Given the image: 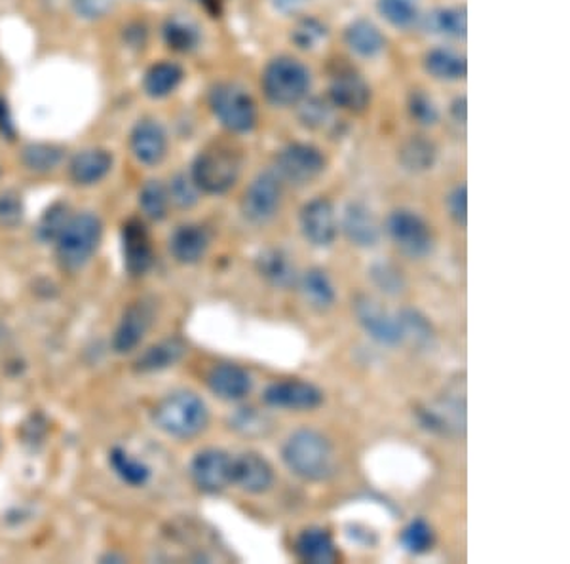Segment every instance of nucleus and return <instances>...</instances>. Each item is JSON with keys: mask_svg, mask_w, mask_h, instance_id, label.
Returning <instances> with one entry per match:
<instances>
[{"mask_svg": "<svg viewBox=\"0 0 570 564\" xmlns=\"http://www.w3.org/2000/svg\"><path fill=\"white\" fill-rule=\"evenodd\" d=\"M386 233L409 259H424L434 249V234L426 221L411 210H394L386 219Z\"/></svg>", "mask_w": 570, "mask_h": 564, "instance_id": "nucleus-9", "label": "nucleus"}, {"mask_svg": "<svg viewBox=\"0 0 570 564\" xmlns=\"http://www.w3.org/2000/svg\"><path fill=\"white\" fill-rule=\"evenodd\" d=\"M109 462H111L116 475L124 483H128L129 487H142V485L149 483V467L145 466L141 460L134 459L128 452L122 451V449H113L109 454Z\"/></svg>", "mask_w": 570, "mask_h": 564, "instance_id": "nucleus-39", "label": "nucleus"}, {"mask_svg": "<svg viewBox=\"0 0 570 564\" xmlns=\"http://www.w3.org/2000/svg\"><path fill=\"white\" fill-rule=\"evenodd\" d=\"M232 483L243 493L263 494L274 485V470L259 452H243L232 459Z\"/></svg>", "mask_w": 570, "mask_h": 564, "instance_id": "nucleus-19", "label": "nucleus"}, {"mask_svg": "<svg viewBox=\"0 0 570 564\" xmlns=\"http://www.w3.org/2000/svg\"><path fill=\"white\" fill-rule=\"evenodd\" d=\"M284 184L276 171H261L240 200L243 219L255 226L269 225L276 219L284 205Z\"/></svg>", "mask_w": 570, "mask_h": 564, "instance_id": "nucleus-7", "label": "nucleus"}, {"mask_svg": "<svg viewBox=\"0 0 570 564\" xmlns=\"http://www.w3.org/2000/svg\"><path fill=\"white\" fill-rule=\"evenodd\" d=\"M207 105L219 122L230 134H250L259 122V109L250 90H246L238 82L221 80L215 82L207 92Z\"/></svg>", "mask_w": 570, "mask_h": 564, "instance_id": "nucleus-5", "label": "nucleus"}, {"mask_svg": "<svg viewBox=\"0 0 570 564\" xmlns=\"http://www.w3.org/2000/svg\"><path fill=\"white\" fill-rule=\"evenodd\" d=\"M162 38L166 46L178 54H191L202 43L198 25L185 15H170L162 25Z\"/></svg>", "mask_w": 570, "mask_h": 564, "instance_id": "nucleus-32", "label": "nucleus"}, {"mask_svg": "<svg viewBox=\"0 0 570 564\" xmlns=\"http://www.w3.org/2000/svg\"><path fill=\"white\" fill-rule=\"evenodd\" d=\"M209 233L206 226L189 223L181 225L170 236V253L179 264H196L209 249Z\"/></svg>", "mask_w": 570, "mask_h": 564, "instance_id": "nucleus-23", "label": "nucleus"}, {"mask_svg": "<svg viewBox=\"0 0 570 564\" xmlns=\"http://www.w3.org/2000/svg\"><path fill=\"white\" fill-rule=\"evenodd\" d=\"M101 234H103V225L98 215L93 213L71 215L64 230L56 238L57 261L61 264V269L77 272L86 267L100 247Z\"/></svg>", "mask_w": 570, "mask_h": 564, "instance_id": "nucleus-6", "label": "nucleus"}, {"mask_svg": "<svg viewBox=\"0 0 570 564\" xmlns=\"http://www.w3.org/2000/svg\"><path fill=\"white\" fill-rule=\"evenodd\" d=\"M242 168L243 156L235 145L212 143L194 158L191 177L200 192L219 196L235 189L242 177Z\"/></svg>", "mask_w": 570, "mask_h": 564, "instance_id": "nucleus-2", "label": "nucleus"}, {"mask_svg": "<svg viewBox=\"0 0 570 564\" xmlns=\"http://www.w3.org/2000/svg\"><path fill=\"white\" fill-rule=\"evenodd\" d=\"M342 233L356 247H375L380 240V226L375 213L362 202H350L342 215Z\"/></svg>", "mask_w": 570, "mask_h": 564, "instance_id": "nucleus-20", "label": "nucleus"}, {"mask_svg": "<svg viewBox=\"0 0 570 564\" xmlns=\"http://www.w3.org/2000/svg\"><path fill=\"white\" fill-rule=\"evenodd\" d=\"M23 219L22 196L14 191L0 194V225L18 226Z\"/></svg>", "mask_w": 570, "mask_h": 564, "instance_id": "nucleus-46", "label": "nucleus"}, {"mask_svg": "<svg viewBox=\"0 0 570 564\" xmlns=\"http://www.w3.org/2000/svg\"><path fill=\"white\" fill-rule=\"evenodd\" d=\"M64 160V148L50 143H31L22 150V162L35 173H48L56 170Z\"/></svg>", "mask_w": 570, "mask_h": 564, "instance_id": "nucleus-37", "label": "nucleus"}, {"mask_svg": "<svg viewBox=\"0 0 570 564\" xmlns=\"http://www.w3.org/2000/svg\"><path fill=\"white\" fill-rule=\"evenodd\" d=\"M445 204H447L451 219L464 228L468 223V191H466V184H456L445 200Z\"/></svg>", "mask_w": 570, "mask_h": 564, "instance_id": "nucleus-48", "label": "nucleus"}, {"mask_svg": "<svg viewBox=\"0 0 570 564\" xmlns=\"http://www.w3.org/2000/svg\"><path fill=\"white\" fill-rule=\"evenodd\" d=\"M282 460L299 480L321 483L335 475L337 452L321 431L312 428L293 431L282 447Z\"/></svg>", "mask_w": 570, "mask_h": 564, "instance_id": "nucleus-1", "label": "nucleus"}, {"mask_svg": "<svg viewBox=\"0 0 570 564\" xmlns=\"http://www.w3.org/2000/svg\"><path fill=\"white\" fill-rule=\"evenodd\" d=\"M417 417L422 428H426L428 431L443 438H456L463 436L466 430V403L464 397L460 399V397L445 395L442 399L421 407Z\"/></svg>", "mask_w": 570, "mask_h": 564, "instance_id": "nucleus-13", "label": "nucleus"}, {"mask_svg": "<svg viewBox=\"0 0 570 564\" xmlns=\"http://www.w3.org/2000/svg\"><path fill=\"white\" fill-rule=\"evenodd\" d=\"M377 10L398 31H409L421 23V0H377Z\"/></svg>", "mask_w": 570, "mask_h": 564, "instance_id": "nucleus-34", "label": "nucleus"}, {"mask_svg": "<svg viewBox=\"0 0 570 564\" xmlns=\"http://www.w3.org/2000/svg\"><path fill=\"white\" fill-rule=\"evenodd\" d=\"M129 148L137 162L158 166L168 155V134L164 126L152 119L137 122L129 134Z\"/></svg>", "mask_w": 570, "mask_h": 564, "instance_id": "nucleus-16", "label": "nucleus"}, {"mask_svg": "<svg viewBox=\"0 0 570 564\" xmlns=\"http://www.w3.org/2000/svg\"><path fill=\"white\" fill-rule=\"evenodd\" d=\"M398 160L403 166V170L422 173V171L434 168L435 160H437V147L424 135H413L401 143Z\"/></svg>", "mask_w": 570, "mask_h": 564, "instance_id": "nucleus-33", "label": "nucleus"}, {"mask_svg": "<svg viewBox=\"0 0 570 564\" xmlns=\"http://www.w3.org/2000/svg\"><path fill=\"white\" fill-rule=\"evenodd\" d=\"M261 90L271 105L297 106L310 95L312 72L297 57H274L263 69Z\"/></svg>", "mask_w": 570, "mask_h": 564, "instance_id": "nucleus-3", "label": "nucleus"}, {"mask_svg": "<svg viewBox=\"0 0 570 564\" xmlns=\"http://www.w3.org/2000/svg\"><path fill=\"white\" fill-rule=\"evenodd\" d=\"M451 114H453V122L458 126L466 124V98H456L451 105Z\"/></svg>", "mask_w": 570, "mask_h": 564, "instance_id": "nucleus-52", "label": "nucleus"}, {"mask_svg": "<svg viewBox=\"0 0 570 564\" xmlns=\"http://www.w3.org/2000/svg\"><path fill=\"white\" fill-rule=\"evenodd\" d=\"M329 29L326 23L314 18V15H305L297 20L292 29V43L299 49L305 52H314L328 43Z\"/></svg>", "mask_w": 570, "mask_h": 564, "instance_id": "nucleus-36", "label": "nucleus"}, {"mask_svg": "<svg viewBox=\"0 0 570 564\" xmlns=\"http://www.w3.org/2000/svg\"><path fill=\"white\" fill-rule=\"evenodd\" d=\"M170 194L162 181H147L139 191V207L150 221H164L170 212Z\"/></svg>", "mask_w": 570, "mask_h": 564, "instance_id": "nucleus-38", "label": "nucleus"}, {"mask_svg": "<svg viewBox=\"0 0 570 564\" xmlns=\"http://www.w3.org/2000/svg\"><path fill=\"white\" fill-rule=\"evenodd\" d=\"M200 4L209 10V12H219V0H198Z\"/></svg>", "mask_w": 570, "mask_h": 564, "instance_id": "nucleus-53", "label": "nucleus"}, {"mask_svg": "<svg viewBox=\"0 0 570 564\" xmlns=\"http://www.w3.org/2000/svg\"><path fill=\"white\" fill-rule=\"evenodd\" d=\"M185 80V71L175 61H160L149 67L142 78V90L152 99H164L178 90Z\"/></svg>", "mask_w": 570, "mask_h": 564, "instance_id": "nucleus-29", "label": "nucleus"}, {"mask_svg": "<svg viewBox=\"0 0 570 564\" xmlns=\"http://www.w3.org/2000/svg\"><path fill=\"white\" fill-rule=\"evenodd\" d=\"M371 280L385 295L398 296L407 290L403 272L392 262H377L369 270Z\"/></svg>", "mask_w": 570, "mask_h": 564, "instance_id": "nucleus-42", "label": "nucleus"}, {"mask_svg": "<svg viewBox=\"0 0 570 564\" xmlns=\"http://www.w3.org/2000/svg\"><path fill=\"white\" fill-rule=\"evenodd\" d=\"M170 202L178 205L179 210H193L200 202V189L193 181L191 173H175L168 184Z\"/></svg>", "mask_w": 570, "mask_h": 564, "instance_id": "nucleus-44", "label": "nucleus"}, {"mask_svg": "<svg viewBox=\"0 0 570 564\" xmlns=\"http://www.w3.org/2000/svg\"><path fill=\"white\" fill-rule=\"evenodd\" d=\"M236 428L243 433H261L264 430V417L253 413V409H242V413L235 418Z\"/></svg>", "mask_w": 570, "mask_h": 564, "instance_id": "nucleus-49", "label": "nucleus"}, {"mask_svg": "<svg viewBox=\"0 0 570 564\" xmlns=\"http://www.w3.org/2000/svg\"><path fill=\"white\" fill-rule=\"evenodd\" d=\"M300 293L305 296L308 306L314 311L326 312L333 308L337 301L335 287L329 280L328 272L321 269H310L299 275Z\"/></svg>", "mask_w": 570, "mask_h": 564, "instance_id": "nucleus-31", "label": "nucleus"}, {"mask_svg": "<svg viewBox=\"0 0 570 564\" xmlns=\"http://www.w3.org/2000/svg\"><path fill=\"white\" fill-rule=\"evenodd\" d=\"M310 0H272L274 8L282 12V14H299L303 8L307 7Z\"/></svg>", "mask_w": 570, "mask_h": 564, "instance_id": "nucleus-51", "label": "nucleus"}, {"mask_svg": "<svg viewBox=\"0 0 570 564\" xmlns=\"http://www.w3.org/2000/svg\"><path fill=\"white\" fill-rule=\"evenodd\" d=\"M0 134L4 135L7 139L15 137L14 119H12L10 106L4 98H0Z\"/></svg>", "mask_w": 570, "mask_h": 564, "instance_id": "nucleus-50", "label": "nucleus"}, {"mask_svg": "<svg viewBox=\"0 0 570 564\" xmlns=\"http://www.w3.org/2000/svg\"><path fill=\"white\" fill-rule=\"evenodd\" d=\"M352 311L357 318V324L362 325L365 332L378 345L398 346L403 342L398 318L390 316L373 296L357 295L352 301Z\"/></svg>", "mask_w": 570, "mask_h": 564, "instance_id": "nucleus-12", "label": "nucleus"}, {"mask_svg": "<svg viewBox=\"0 0 570 564\" xmlns=\"http://www.w3.org/2000/svg\"><path fill=\"white\" fill-rule=\"evenodd\" d=\"M152 420L158 430L164 431L171 438L193 439L206 430L209 410L202 397L193 392L179 390L157 403L152 410Z\"/></svg>", "mask_w": 570, "mask_h": 564, "instance_id": "nucleus-4", "label": "nucleus"}, {"mask_svg": "<svg viewBox=\"0 0 570 564\" xmlns=\"http://www.w3.org/2000/svg\"><path fill=\"white\" fill-rule=\"evenodd\" d=\"M207 388L225 402H242L253 388L250 373L235 363L215 365L206 376Z\"/></svg>", "mask_w": 570, "mask_h": 564, "instance_id": "nucleus-21", "label": "nucleus"}, {"mask_svg": "<svg viewBox=\"0 0 570 564\" xmlns=\"http://www.w3.org/2000/svg\"><path fill=\"white\" fill-rule=\"evenodd\" d=\"M297 106H299V121L308 129H323L333 121V105L329 103V99L307 98Z\"/></svg>", "mask_w": 570, "mask_h": 564, "instance_id": "nucleus-43", "label": "nucleus"}, {"mask_svg": "<svg viewBox=\"0 0 570 564\" xmlns=\"http://www.w3.org/2000/svg\"><path fill=\"white\" fill-rule=\"evenodd\" d=\"M69 217H71L69 205L61 204V202L52 205L50 210L44 213L43 219H41V225H38V230H36L38 238L43 241H56L57 236L64 230V226L67 225Z\"/></svg>", "mask_w": 570, "mask_h": 564, "instance_id": "nucleus-45", "label": "nucleus"}, {"mask_svg": "<svg viewBox=\"0 0 570 564\" xmlns=\"http://www.w3.org/2000/svg\"><path fill=\"white\" fill-rule=\"evenodd\" d=\"M328 99L331 105L346 113H365L371 105V86L356 69L342 65L331 75Z\"/></svg>", "mask_w": 570, "mask_h": 564, "instance_id": "nucleus-10", "label": "nucleus"}, {"mask_svg": "<svg viewBox=\"0 0 570 564\" xmlns=\"http://www.w3.org/2000/svg\"><path fill=\"white\" fill-rule=\"evenodd\" d=\"M300 233L305 240L314 247H331L335 244L339 234L335 205L328 198H314L303 205L299 215Z\"/></svg>", "mask_w": 570, "mask_h": 564, "instance_id": "nucleus-11", "label": "nucleus"}, {"mask_svg": "<svg viewBox=\"0 0 570 564\" xmlns=\"http://www.w3.org/2000/svg\"><path fill=\"white\" fill-rule=\"evenodd\" d=\"M295 551L305 563L331 564L339 559L335 540L329 530L321 527L303 530L295 540Z\"/></svg>", "mask_w": 570, "mask_h": 564, "instance_id": "nucleus-25", "label": "nucleus"}, {"mask_svg": "<svg viewBox=\"0 0 570 564\" xmlns=\"http://www.w3.org/2000/svg\"><path fill=\"white\" fill-rule=\"evenodd\" d=\"M155 319V306L147 301H137L129 304L128 311L124 312L121 324L116 327L113 337V348L116 353H128L136 350L142 337L152 325Z\"/></svg>", "mask_w": 570, "mask_h": 564, "instance_id": "nucleus-17", "label": "nucleus"}, {"mask_svg": "<svg viewBox=\"0 0 570 564\" xmlns=\"http://www.w3.org/2000/svg\"><path fill=\"white\" fill-rule=\"evenodd\" d=\"M185 352L186 345L178 337L160 340L157 345L149 346L137 358L134 365H136L137 373H158V371L173 368L175 363L183 360Z\"/></svg>", "mask_w": 570, "mask_h": 564, "instance_id": "nucleus-28", "label": "nucleus"}, {"mask_svg": "<svg viewBox=\"0 0 570 564\" xmlns=\"http://www.w3.org/2000/svg\"><path fill=\"white\" fill-rule=\"evenodd\" d=\"M191 477L202 493H221L232 483V456L221 449L200 451L191 462Z\"/></svg>", "mask_w": 570, "mask_h": 564, "instance_id": "nucleus-14", "label": "nucleus"}, {"mask_svg": "<svg viewBox=\"0 0 570 564\" xmlns=\"http://www.w3.org/2000/svg\"><path fill=\"white\" fill-rule=\"evenodd\" d=\"M422 27L430 35L443 36L451 41H463L466 36V12L464 8L442 7L435 8L430 14L421 18Z\"/></svg>", "mask_w": 570, "mask_h": 564, "instance_id": "nucleus-30", "label": "nucleus"}, {"mask_svg": "<svg viewBox=\"0 0 570 564\" xmlns=\"http://www.w3.org/2000/svg\"><path fill=\"white\" fill-rule=\"evenodd\" d=\"M399 329H401V339L403 342H411L417 348H430L435 339L434 327L422 316L421 312L406 311L399 312L398 316Z\"/></svg>", "mask_w": 570, "mask_h": 564, "instance_id": "nucleus-35", "label": "nucleus"}, {"mask_svg": "<svg viewBox=\"0 0 570 564\" xmlns=\"http://www.w3.org/2000/svg\"><path fill=\"white\" fill-rule=\"evenodd\" d=\"M326 168H328L326 155L316 145L289 143V145L280 148L278 155L274 158L272 170L276 171V176L284 183L293 184V187H305V184H310L318 177L323 176Z\"/></svg>", "mask_w": 570, "mask_h": 564, "instance_id": "nucleus-8", "label": "nucleus"}, {"mask_svg": "<svg viewBox=\"0 0 570 564\" xmlns=\"http://www.w3.org/2000/svg\"><path fill=\"white\" fill-rule=\"evenodd\" d=\"M422 65H424V71L440 82H460L468 72L466 57L445 46L428 49Z\"/></svg>", "mask_w": 570, "mask_h": 564, "instance_id": "nucleus-27", "label": "nucleus"}, {"mask_svg": "<svg viewBox=\"0 0 570 564\" xmlns=\"http://www.w3.org/2000/svg\"><path fill=\"white\" fill-rule=\"evenodd\" d=\"M118 0H72V8L82 20H103L113 12Z\"/></svg>", "mask_w": 570, "mask_h": 564, "instance_id": "nucleus-47", "label": "nucleus"}, {"mask_svg": "<svg viewBox=\"0 0 570 564\" xmlns=\"http://www.w3.org/2000/svg\"><path fill=\"white\" fill-rule=\"evenodd\" d=\"M407 111H409V116L422 127H434L442 119L440 106L435 103L434 98L424 90H413L409 93Z\"/></svg>", "mask_w": 570, "mask_h": 564, "instance_id": "nucleus-40", "label": "nucleus"}, {"mask_svg": "<svg viewBox=\"0 0 570 564\" xmlns=\"http://www.w3.org/2000/svg\"><path fill=\"white\" fill-rule=\"evenodd\" d=\"M255 269L264 282L276 290H292L299 282V272L292 257L278 247H269L256 255Z\"/></svg>", "mask_w": 570, "mask_h": 564, "instance_id": "nucleus-22", "label": "nucleus"}, {"mask_svg": "<svg viewBox=\"0 0 570 564\" xmlns=\"http://www.w3.org/2000/svg\"><path fill=\"white\" fill-rule=\"evenodd\" d=\"M399 542L403 545V550L409 551V553L422 555V553H426L434 548L435 532L424 519H417L401 530Z\"/></svg>", "mask_w": 570, "mask_h": 564, "instance_id": "nucleus-41", "label": "nucleus"}, {"mask_svg": "<svg viewBox=\"0 0 570 564\" xmlns=\"http://www.w3.org/2000/svg\"><path fill=\"white\" fill-rule=\"evenodd\" d=\"M263 402L274 409L314 410L323 403V392L312 382L289 379L266 386Z\"/></svg>", "mask_w": 570, "mask_h": 564, "instance_id": "nucleus-15", "label": "nucleus"}, {"mask_svg": "<svg viewBox=\"0 0 570 564\" xmlns=\"http://www.w3.org/2000/svg\"><path fill=\"white\" fill-rule=\"evenodd\" d=\"M122 253L129 274L142 275L149 272L155 262V249L141 221L132 219L122 226Z\"/></svg>", "mask_w": 570, "mask_h": 564, "instance_id": "nucleus-18", "label": "nucleus"}, {"mask_svg": "<svg viewBox=\"0 0 570 564\" xmlns=\"http://www.w3.org/2000/svg\"><path fill=\"white\" fill-rule=\"evenodd\" d=\"M344 44L354 56L377 59L386 49V36L371 20L357 18L344 29Z\"/></svg>", "mask_w": 570, "mask_h": 564, "instance_id": "nucleus-24", "label": "nucleus"}, {"mask_svg": "<svg viewBox=\"0 0 570 564\" xmlns=\"http://www.w3.org/2000/svg\"><path fill=\"white\" fill-rule=\"evenodd\" d=\"M111 168H113V156L109 155L107 150L90 148L72 158L69 163V173L75 183L90 187V184L100 183L101 179H105Z\"/></svg>", "mask_w": 570, "mask_h": 564, "instance_id": "nucleus-26", "label": "nucleus"}]
</instances>
